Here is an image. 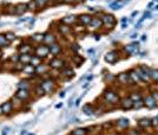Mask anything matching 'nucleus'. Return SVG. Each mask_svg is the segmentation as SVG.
<instances>
[{
  "label": "nucleus",
  "mask_w": 158,
  "mask_h": 135,
  "mask_svg": "<svg viewBox=\"0 0 158 135\" xmlns=\"http://www.w3.org/2000/svg\"><path fill=\"white\" fill-rule=\"evenodd\" d=\"M104 98L106 101L108 103H111V104H115L119 101V95L112 90H106L104 93Z\"/></svg>",
  "instance_id": "f257e3e1"
},
{
  "label": "nucleus",
  "mask_w": 158,
  "mask_h": 135,
  "mask_svg": "<svg viewBox=\"0 0 158 135\" xmlns=\"http://www.w3.org/2000/svg\"><path fill=\"white\" fill-rule=\"evenodd\" d=\"M101 20H103V25H105L108 29H113L116 25V18L112 14H105Z\"/></svg>",
  "instance_id": "f03ea898"
},
{
  "label": "nucleus",
  "mask_w": 158,
  "mask_h": 135,
  "mask_svg": "<svg viewBox=\"0 0 158 135\" xmlns=\"http://www.w3.org/2000/svg\"><path fill=\"white\" fill-rule=\"evenodd\" d=\"M143 103H144L145 107H148V108H150V109H153V108L157 107V102L155 101V98L152 97L151 94L143 96Z\"/></svg>",
  "instance_id": "7ed1b4c3"
},
{
  "label": "nucleus",
  "mask_w": 158,
  "mask_h": 135,
  "mask_svg": "<svg viewBox=\"0 0 158 135\" xmlns=\"http://www.w3.org/2000/svg\"><path fill=\"white\" fill-rule=\"evenodd\" d=\"M48 54H50V47L47 45H40V46H38L36 49V55L41 59L47 57Z\"/></svg>",
  "instance_id": "20e7f679"
},
{
  "label": "nucleus",
  "mask_w": 158,
  "mask_h": 135,
  "mask_svg": "<svg viewBox=\"0 0 158 135\" xmlns=\"http://www.w3.org/2000/svg\"><path fill=\"white\" fill-rule=\"evenodd\" d=\"M125 52L128 56H131V55H136L138 52V44L137 43H132V44H129L124 47Z\"/></svg>",
  "instance_id": "39448f33"
},
{
  "label": "nucleus",
  "mask_w": 158,
  "mask_h": 135,
  "mask_svg": "<svg viewBox=\"0 0 158 135\" xmlns=\"http://www.w3.org/2000/svg\"><path fill=\"white\" fill-rule=\"evenodd\" d=\"M120 106H121L123 109H126V110L133 108V102H132V100L130 98V96L121 98V101H120Z\"/></svg>",
  "instance_id": "423d86ee"
},
{
  "label": "nucleus",
  "mask_w": 158,
  "mask_h": 135,
  "mask_svg": "<svg viewBox=\"0 0 158 135\" xmlns=\"http://www.w3.org/2000/svg\"><path fill=\"white\" fill-rule=\"evenodd\" d=\"M65 63L61 58H53L51 62H50V66L53 68V69H61V68H64Z\"/></svg>",
  "instance_id": "0eeeda50"
},
{
  "label": "nucleus",
  "mask_w": 158,
  "mask_h": 135,
  "mask_svg": "<svg viewBox=\"0 0 158 135\" xmlns=\"http://www.w3.org/2000/svg\"><path fill=\"white\" fill-rule=\"evenodd\" d=\"M117 59H118V54H117V51H110V52H108L106 55H105V61L109 62V63H111V64L116 63Z\"/></svg>",
  "instance_id": "6e6552de"
},
{
  "label": "nucleus",
  "mask_w": 158,
  "mask_h": 135,
  "mask_svg": "<svg viewBox=\"0 0 158 135\" xmlns=\"http://www.w3.org/2000/svg\"><path fill=\"white\" fill-rule=\"evenodd\" d=\"M116 78H117V81H118L119 83H121V84H126V83L131 82V81H130V77H129V72H120Z\"/></svg>",
  "instance_id": "1a4fd4ad"
},
{
  "label": "nucleus",
  "mask_w": 158,
  "mask_h": 135,
  "mask_svg": "<svg viewBox=\"0 0 158 135\" xmlns=\"http://www.w3.org/2000/svg\"><path fill=\"white\" fill-rule=\"evenodd\" d=\"M77 19H78V17H76V15H67V17L61 19V23L70 26V25H73L77 22Z\"/></svg>",
  "instance_id": "9d476101"
},
{
  "label": "nucleus",
  "mask_w": 158,
  "mask_h": 135,
  "mask_svg": "<svg viewBox=\"0 0 158 135\" xmlns=\"http://www.w3.org/2000/svg\"><path fill=\"white\" fill-rule=\"evenodd\" d=\"M78 19H79V22H80L83 25H90V23H91V20H92V17L89 15V14H80V15L78 17Z\"/></svg>",
  "instance_id": "9b49d317"
},
{
  "label": "nucleus",
  "mask_w": 158,
  "mask_h": 135,
  "mask_svg": "<svg viewBox=\"0 0 158 135\" xmlns=\"http://www.w3.org/2000/svg\"><path fill=\"white\" fill-rule=\"evenodd\" d=\"M50 52H51L52 55H55V56L59 55V54L61 52V46H60L59 44H57V43L52 44V45L50 46Z\"/></svg>",
  "instance_id": "f8f14e48"
},
{
  "label": "nucleus",
  "mask_w": 158,
  "mask_h": 135,
  "mask_svg": "<svg viewBox=\"0 0 158 135\" xmlns=\"http://www.w3.org/2000/svg\"><path fill=\"white\" fill-rule=\"evenodd\" d=\"M138 126L140 128H143V129H148V128L151 127V120H149V119H140L138 121Z\"/></svg>",
  "instance_id": "ddd939ff"
},
{
  "label": "nucleus",
  "mask_w": 158,
  "mask_h": 135,
  "mask_svg": "<svg viewBox=\"0 0 158 135\" xmlns=\"http://www.w3.org/2000/svg\"><path fill=\"white\" fill-rule=\"evenodd\" d=\"M129 77H130V81L133 82V83L140 82V78H139V76H138V74H137V71H136L135 69L129 71Z\"/></svg>",
  "instance_id": "4468645a"
},
{
  "label": "nucleus",
  "mask_w": 158,
  "mask_h": 135,
  "mask_svg": "<svg viewBox=\"0 0 158 135\" xmlns=\"http://www.w3.org/2000/svg\"><path fill=\"white\" fill-rule=\"evenodd\" d=\"M41 87L44 88L45 93H50L52 89H53V82H51V79H47L41 84Z\"/></svg>",
  "instance_id": "2eb2a0df"
},
{
  "label": "nucleus",
  "mask_w": 158,
  "mask_h": 135,
  "mask_svg": "<svg viewBox=\"0 0 158 135\" xmlns=\"http://www.w3.org/2000/svg\"><path fill=\"white\" fill-rule=\"evenodd\" d=\"M90 26L93 27V29H100L103 26V20L99 19V18H92V20L90 23Z\"/></svg>",
  "instance_id": "dca6fc26"
},
{
  "label": "nucleus",
  "mask_w": 158,
  "mask_h": 135,
  "mask_svg": "<svg viewBox=\"0 0 158 135\" xmlns=\"http://www.w3.org/2000/svg\"><path fill=\"white\" fill-rule=\"evenodd\" d=\"M130 98L132 100V102H138V101H142L143 100V95L140 94L139 91H133V93H131Z\"/></svg>",
  "instance_id": "f3484780"
},
{
  "label": "nucleus",
  "mask_w": 158,
  "mask_h": 135,
  "mask_svg": "<svg viewBox=\"0 0 158 135\" xmlns=\"http://www.w3.org/2000/svg\"><path fill=\"white\" fill-rule=\"evenodd\" d=\"M28 10V6H27V4H19L18 6L15 7V14H21V13H24V12H26Z\"/></svg>",
  "instance_id": "a211bd4d"
},
{
  "label": "nucleus",
  "mask_w": 158,
  "mask_h": 135,
  "mask_svg": "<svg viewBox=\"0 0 158 135\" xmlns=\"http://www.w3.org/2000/svg\"><path fill=\"white\" fill-rule=\"evenodd\" d=\"M117 126L123 128V129H126V128H129V120L124 119V117H123V119H119V120H117Z\"/></svg>",
  "instance_id": "6ab92c4d"
},
{
  "label": "nucleus",
  "mask_w": 158,
  "mask_h": 135,
  "mask_svg": "<svg viewBox=\"0 0 158 135\" xmlns=\"http://www.w3.org/2000/svg\"><path fill=\"white\" fill-rule=\"evenodd\" d=\"M17 97L19 100H27L28 98V91L26 89H20L18 93H17Z\"/></svg>",
  "instance_id": "aec40b11"
},
{
  "label": "nucleus",
  "mask_w": 158,
  "mask_h": 135,
  "mask_svg": "<svg viewBox=\"0 0 158 135\" xmlns=\"http://www.w3.org/2000/svg\"><path fill=\"white\" fill-rule=\"evenodd\" d=\"M150 79L153 83H158V69H151V71H150Z\"/></svg>",
  "instance_id": "412c9836"
},
{
  "label": "nucleus",
  "mask_w": 158,
  "mask_h": 135,
  "mask_svg": "<svg viewBox=\"0 0 158 135\" xmlns=\"http://www.w3.org/2000/svg\"><path fill=\"white\" fill-rule=\"evenodd\" d=\"M44 42H45L46 44L52 45V44H55V43H56V37H55L53 35H45V37H44Z\"/></svg>",
  "instance_id": "4be33fe9"
},
{
  "label": "nucleus",
  "mask_w": 158,
  "mask_h": 135,
  "mask_svg": "<svg viewBox=\"0 0 158 135\" xmlns=\"http://www.w3.org/2000/svg\"><path fill=\"white\" fill-rule=\"evenodd\" d=\"M1 107H3V114H10L13 109V104L11 102H7V103L3 104Z\"/></svg>",
  "instance_id": "5701e85b"
},
{
  "label": "nucleus",
  "mask_w": 158,
  "mask_h": 135,
  "mask_svg": "<svg viewBox=\"0 0 158 135\" xmlns=\"http://www.w3.org/2000/svg\"><path fill=\"white\" fill-rule=\"evenodd\" d=\"M59 32H61V35H68L71 32V27L68 25H65V24H61L59 26Z\"/></svg>",
  "instance_id": "b1692460"
},
{
  "label": "nucleus",
  "mask_w": 158,
  "mask_h": 135,
  "mask_svg": "<svg viewBox=\"0 0 158 135\" xmlns=\"http://www.w3.org/2000/svg\"><path fill=\"white\" fill-rule=\"evenodd\" d=\"M36 71H37L38 74H45V72L48 71V68H47V65L40 64V65H38V66L36 68Z\"/></svg>",
  "instance_id": "393cba45"
},
{
  "label": "nucleus",
  "mask_w": 158,
  "mask_h": 135,
  "mask_svg": "<svg viewBox=\"0 0 158 135\" xmlns=\"http://www.w3.org/2000/svg\"><path fill=\"white\" fill-rule=\"evenodd\" d=\"M23 71L25 72V74H33L34 71H36V66H33L32 64H27L24 69H23Z\"/></svg>",
  "instance_id": "a878e982"
},
{
  "label": "nucleus",
  "mask_w": 158,
  "mask_h": 135,
  "mask_svg": "<svg viewBox=\"0 0 158 135\" xmlns=\"http://www.w3.org/2000/svg\"><path fill=\"white\" fill-rule=\"evenodd\" d=\"M87 134V129L86 128H78V129H75L71 135H86Z\"/></svg>",
  "instance_id": "bb28decb"
},
{
  "label": "nucleus",
  "mask_w": 158,
  "mask_h": 135,
  "mask_svg": "<svg viewBox=\"0 0 158 135\" xmlns=\"http://www.w3.org/2000/svg\"><path fill=\"white\" fill-rule=\"evenodd\" d=\"M40 62H41V58H39L38 56H36V57H32V58H31V62H30V63H31L33 66L37 68L38 65H40Z\"/></svg>",
  "instance_id": "cd10ccee"
},
{
  "label": "nucleus",
  "mask_w": 158,
  "mask_h": 135,
  "mask_svg": "<svg viewBox=\"0 0 158 135\" xmlns=\"http://www.w3.org/2000/svg\"><path fill=\"white\" fill-rule=\"evenodd\" d=\"M10 42L7 40V38L4 35H0V46H8Z\"/></svg>",
  "instance_id": "c85d7f7f"
},
{
  "label": "nucleus",
  "mask_w": 158,
  "mask_h": 135,
  "mask_svg": "<svg viewBox=\"0 0 158 135\" xmlns=\"http://www.w3.org/2000/svg\"><path fill=\"white\" fill-rule=\"evenodd\" d=\"M44 37H45V35H41V33H34L32 36V38L36 42H44Z\"/></svg>",
  "instance_id": "c756f323"
},
{
  "label": "nucleus",
  "mask_w": 158,
  "mask_h": 135,
  "mask_svg": "<svg viewBox=\"0 0 158 135\" xmlns=\"http://www.w3.org/2000/svg\"><path fill=\"white\" fill-rule=\"evenodd\" d=\"M34 3H36V5H37V7H45L46 6V4L48 3V0H34Z\"/></svg>",
  "instance_id": "7c9ffc66"
},
{
  "label": "nucleus",
  "mask_w": 158,
  "mask_h": 135,
  "mask_svg": "<svg viewBox=\"0 0 158 135\" xmlns=\"http://www.w3.org/2000/svg\"><path fill=\"white\" fill-rule=\"evenodd\" d=\"M83 111L86 114V115H93V113H95V110H93V108L91 107V106H89L87 104L86 107H84V109H83Z\"/></svg>",
  "instance_id": "2f4dec72"
},
{
  "label": "nucleus",
  "mask_w": 158,
  "mask_h": 135,
  "mask_svg": "<svg viewBox=\"0 0 158 135\" xmlns=\"http://www.w3.org/2000/svg\"><path fill=\"white\" fill-rule=\"evenodd\" d=\"M31 58H32V57H30V55H27V54H23V56L20 57V59H19V61H20L21 63H26V64H27V63H30V62H31Z\"/></svg>",
  "instance_id": "473e14b6"
},
{
  "label": "nucleus",
  "mask_w": 158,
  "mask_h": 135,
  "mask_svg": "<svg viewBox=\"0 0 158 135\" xmlns=\"http://www.w3.org/2000/svg\"><path fill=\"white\" fill-rule=\"evenodd\" d=\"M30 50H31V45H28V44H24V45L20 47V52H23V54H28Z\"/></svg>",
  "instance_id": "72a5a7b5"
},
{
  "label": "nucleus",
  "mask_w": 158,
  "mask_h": 135,
  "mask_svg": "<svg viewBox=\"0 0 158 135\" xmlns=\"http://www.w3.org/2000/svg\"><path fill=\"white\" fill-rule=\"evenodd\" d=\"M61 75H66V76H72L73 75V71L70 69V68H66V69H64L61 71Z\"/></svg>",
  "instance_id": "f704fd0d"
},
{
  "label": "nucleus",
  "mask_w": 158,
  "mask_h": 135,
  "mask_svg": "<svg viewBox=\"0 0 158 135\" xmlns=\"http://www.w3.org/2000/svg\"><path fill=\"white\" fill-rule=\"evenodd\" d=\"M142 107H144L143 100L142 101H138V102H133V108L135 109H139V108H142Z\"/></svg>",
  "instance_id": "c9c22d12"
},
{
  "label": "nucleus",
  "mask_w": 158,
  "mask_h": 135,
  "mask_svg": "<svg viewBox=\"0 0 158 135\" xmlns=\"http://www.w3.org/2000/svg\"><path fill=\"white\" fill-rule=\"evenodd\" d=\"M151 127L158 128V115H157L156 117H153V119L151 120Z\"/></svg>",
  "instance_id": "e433bc0d"
},
{
  "label": "nucleus",
  "mask_w": 158,
  "mask_h": 135,
  "mask_svg": "<svg viewBox=\"0 0 158 135\" xmlns=\"http://www.w3.org/2000/svg\"><path fill=\"white\" fill-rule=\"evenodd\" d=\"M45 94V90H44V88L40 86V87H37V95L38 96H43Z\"/></svg>",
  "instance_id": "4c0bfd02"
},
{
  "label": "nucleus",
  "mask_w": 158,
  "mask_h": 135,
  "mask_svg": "<svg viewBox=\"0 0 158 135\" xmlns=\"http://www.w3.org/2000/svg\"><path fill=\"white\" fill-rule=\"evenodd\" d=\"M5 37L7 38V40H8V42H11V40H13V39L15 38V36L13 35L12 32H8V33H6V35H5Z\"/></svg>",
  "instance_id": "58836bf2"
},
{
  "label": "nucleus",
  "mask_w": 158,
  "mask_h": 135,
  "mask_svg": "<svg viewBox=\"0 0 158 135\" xmlns=\"http://www.w3.org/2000/svg\"><path fill=\"white\" fill-rule=\"evenodd\" d=\"M151 95H152V97L155 98V101H156L157 104H158V91H157V90H155V91H152V93H151Z\"/></svg>",
  "instance_id": "ea45409f"
},
{
  "label": "nucleus",
  "mask_w": 158,
  "mask_h": 135,
  "mask_svg": "<svg viewBox=\"0 0 158 135\" xmlns=\"http://www.w3.org/2000/svg\"><path fill=\"white\" fill-rule=\"evenodd\" d=\"M26 86H27V82L24 81V82H21V83L19 84V88H20V89H26Z\"/></svg>",
  "instance_id": "a19ab883"
},
{
  "label": "nucleus",
  "mask_w": 158,
  "mask_h": 135,
  "mask_svg": "<svg viewBox=\"0 0 158 135\" xmlns=\"http://www.w3.org/2000/svg\"><path fill=\"white\" fill-rule=\"evenodd\" d=\"M129 134H130V135H140L136 129H131V130L129 132Z\"/></svg>",
  "instance_id": "79ce46f5"
},
{
  "label": "nucleus",
  "mask_w": 158,
  "mask_h": 135,
  "mask_svg": "<svg viewBox=\"0 0 158 135\" xmlns=\"http://www.w3.org/2000/svg\"><path fill=\"white\" fill-rule=\"evenodd\" d=\"M63 1H65V3H75L76 0H63Z\"/></svg>",
  "instance_id": "37998d69"
},
{
  "label": "nucleus",
  "mask_w": 158,
  "mask_h": 135,
  "mask_svg": "<svg viewBox=\"0 0 158 135\" xmlns=\"http://www.w3.org/2000/svg\"><path fill=\"white\" fill-rule=\"evenodd\" d=\"M79 103H80V98H78V100L76 101V106H79Z\"/></svg>",
  "instance_id": "c03bdc74"
},
{
  "label": "nucleus",
  "mask_w": 158,
  "mask_h": 135,
  "mask_svg": "<svg viewBox=\"0 0 158 135\" xmlns=\"http://www.w3.org/2000/svg\"><path fill=\"white\" fill-rule=\"evenodd\" d=\"M61 106H63V104H61V103H58V104H57V106H56V108H61Z\"/></svg>",
  "instance_id": "a18cd8bd"
},
{
  "label": "nucleus",
  "mask_w": 158,
  "mask_h": 135,
  "mask_svg": "<svg viewBox=\"0 0 158 135\" xmlns=\"http://www.w3.org/2000/svg\"><path fill=\"white\" fill-rule=\"evenodd\" d=\"M137 14H138V12L136 11V12H133V13H132V17H135V15H137Z\"/></svg>",
  "instance_id": "49530a36"
},
{
  "label": "nucleus",
  "mask_w": 158,
  "mask_h": 135,
  "mask_svg": "<svg viewBox=\"0 0 158 135\" xmlns=\"http://www.w3.org/2000/svg\"><path fill=\"white\" fill-rule=\"evenodd\" d=\"M145 39H146V36H142V40H143V42H144V40H145Z\"/></svg>",
  "instance_id": "de8ad7c7"
},
{
  "label": "nucleus",
  "mask_w": 158,
  "mask_h": 135,
  "mask_svg": "<svg viewBox=\"0 0 158 135\" xmlns=\"http://www.w3.org/2000/svg\"><path fill=\"white\" fill-rule=\"evenodd\" d=\"M1 114H3V107L0 106V115H1Z\"/></svg>",
  "instance_id": "09e8293b"
},
{
  "label": "nucleus",
  "mask_w": 158,
  "mask_h": 135,
  "mask_svg": "<svg viewBox=\"0 0 158 135\" xmlns=\"http://www.w3.org/2000/svg\"><path fill=\"white\" fill-rule=\"evenodd\" d=\"M51 1H58V0H51Z\"/></svg>",
  "instance_id": "8fccbe9b"
},
{
  "label": "nucleus",
  "mask_w": 158,
  "mask_h": 135,
  "mask_svg": "<svg viewBox=\"0 0 158 135\" xmlns=\"http://www.w3.org/2000/svg\"><path fill=\"white\" fill-rule=\"evenodd\" d=\"M0 57H1V50H0Z\"/></svg>",
  "instance_id": "3c124183"
},
{
  "label": "nucleus",
  "mask_w": 158,
  "mask_h": 135,
  "mask_svg": "<svg viewBox=\"0 0 158 135\" xmlns=\"http://www.w3.org/2000/svg\"><path fill=\"white\" fill-rule=\"evenodd\" d=\"M157 135H158V134H157Z\"/></svg>",
  "instance_id": "603ef678"
}]
</instances>
